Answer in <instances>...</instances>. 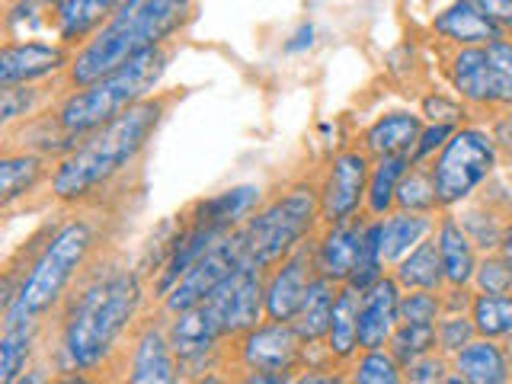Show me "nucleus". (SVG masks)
I'll use <instances>...</instances> for the list:
<instances>
[{
    "mask_svg": "<svg viewBox=\"0 0 512 384\" xmlns=\"http://www.w3.org/2000/svg\"><path fill=\"white\" fill-rule=\"evenodd\" d=\"M509 26H512V23H509Z\"/></svg>",
    "mask_w": 512,
    "mask_h": 384,
    "instance_id": "de8ad7c7",
    "label": "nucleus"
},
{
    "mask_svg": "<svg viewBox=\"0 0 512 384\" xmlns=\"http://www.w3.org/2000/svg\"><path fill=\"white\" fill-rule=\"evenodd\" d=\"M39 96V90H32V87H4V93H0V112H4V122H13L20 112H26L32 106V100Z\"/></svg>",
    "mask_w": 512,
    "mask_h": 384,
    "instance_id": "ea45409f",
    "label": "nucleus"
},
{
    "mask_svg": "<svg viewBox=\"0 0 512 384\" xmlns=\"http://www.w3.org/2000/svg\"><path fill=\"white\" fill-rule=\"evenodd\" d=\"M400 372H404V365L394 359V352L365 349V356L356 362V368H352V381H362V384H394V381H400Z\"/></svg>",
    "mask_w": 512,
    "mask_h": 384,
    "instance_id": "f704fd0d",
    "label": "nucleus"
},
{
    "mask_svg": "<svg viewBox=\"0 0 512 384\" xmlns=\"http://www.w3.org/2000/svg\"><path fill=\"white\" fill-rule=\"evenodd\" d=\"M68 64L64 48H52L42 42H23V45H4V55H0V87H16V84H29V80H39L61 71Z\"/></svg>",
    "mask_w": 512,
    "mask_h": 384,
    "instance_id": "dca6fc26",
    "label": "nucleus"
},
{
    "mask_svg": "<svg viewBox=\"0 0 512 384\" xmlns=\"http://www.w3.org/2000/svg\"><path fill=\"white\" fill-rule=\"evenodd\" d=\"M436 330H439V346H442L445 352H458V349H464V346H468V343L474 340V333H477L474 317L468 320V317H461V314L445 317Z\"/></svg>",
    "mask_w": 512,
    "mask_h": 384,
    "instance_id": "4c0bfd02",
    "label": "nucleus"
},
{
    "mask_svg": "<svg viewBox=\"0 0 512 384\" xmlns=\"http://www.w3.org/2000/svg\"><path fill=\"white\" fill-rule=\"evenodd\" d=\"M474 282L480 292H512V266L503 260H484L474 269Z\"/></svg>",
    "mask_w": 512,
    "mask_h": 384,
    "instance_id": "58836bf2",
    "label": "nucleus"
},
{
    "mask_svg": "<svg viewBox=\"0 0 512 384\" xmlns=\"http://www.w3.org/2000/svg\"><path fill=\"white\" fill-rule=\"evenodd\" d=\"M439 253H442V266H445V279L452 282L455 288H464L474 279V240L468 237V231L461 228L455 218H445L439 224Z\"/></svg>",
    "mask_w": 512,
    "mask_h": 384,
    "instance_id": "b1692460",
    "label": "nucleus"
},
{
    "mask_svg": "<svg viewBox=\"0 0 512 384\" xmlns=\"http://www.w3.org/2000/svg\"><path fill=\"white\" fill-rule=\"evenodd\" d=\"M365 228L368 224H362L359 218L327 224V234L320 237V244L314 247L320 276H327L340 285L352 276V269H356V260H359V250H362Z\"/></svg>",
    "mask_w": 512,
    "mask_h": 384,
    "instance_id": "2eb2a0df",
    "label": "nucleus"
},
{
    "mask_svg": "<svg viewBox=\"0 0 512 384\" xmlns=\"http://www.w3.org/2000/svg\"><path fill=\"white\" fill-rule=\"evenodd\" d=\"M180 378V359L170 346V336H164L157 327H148L135 343L132 368H128V381L135 384H167Z\"/></svg>",
    "mask_w": 512,
    "mask_h": 384,
    "instance_id": "f3484780",
    "label": "nucleus"
},
{
    "mask_svg": "<svg viewBox=\"0 0 512 384\" xmlns=\"http://www.w3.org/2000/svg\"><path fill=\"white\" fill-rule=\"evenodd\" d=\"M496 164L493 138L477 128H461L442 144V154L432 167L439 205H458L487 180Z\"/></svg>",
    "mask_w": 512,
    "mask_h": 384,
    "instance_id": "0eeeda50",
    "label": "nucleus"
},
{
    "mask_svg": "<svg viewBox=\"0 0 512 384\" xmlns=\"http://www.w3.org/2000/svg\"><path fill=\"white\" fill-rule=\"evenodd\" d=\"M410 167H413V154L378 157V167L372 176H368V192H365L368 212H372L375 218L388 215V208L394 205V196H397V186L407 176Z\"/></svg>",
    "mask_w": 512,
    "mask_h": 384,
    "instance_id": "bb28decb",
    "label": "nucleus"
},
{
    "mask_svg": "<svg viewBox=\"0 0 512 384\" xmlns=\"http://www.w3.org/2000/svg\"><path fill=\"white\" fill-rule=\"evenodd\" d=\"M42 173H45V157H36V154L4 157V164H0V192H4V205L26 196V192L42 180Z\"/></svg>",
    "mask_w": 512,
    "mask_h": 384,
    "instance_id": "c756f323",
    "label": "nucleus"
},
{
    "mask_svg": "<svg viewBox=\"0 0 512 384\" xmlns=\"http://www.w3.org/2000/svg\"><path fill=\"white\" fill-rule=\"evenodd\" d=\"M240 266H244V244H240V228H234L231 234H224L199 263H192L183 272L180 282L164 295V308L170 314L196 308V304H202Z\"/></svg>",
    "mask_w": 512,
    "mask_h": 384,
    "instance_id": "6e6552de",
    "label": "nucleus"
},
{
    "mask_svg": "<svg viewBox=\"0 0 512 384\" xmlns=\"http://www.w3.org/2000/svg\"><path fill=\"white\" fill-rule=\"evenodd\" d=\"M404 288H439L445 279V266H442V253L436 240H420L410 256L397 263V276Z\"/></svg>",
    "mask_w": 512,
    "mask_h": 384,
    "instance_id": "cd10ccee",
    "label": "nucleus"
},
{
    "mask_svg": "<svg viewBox=\"0 0 512 384\" xmlns=\"http://www.w3.org/2000/svg\"><path fill=\"white\" fill-rule=\"evenodd\" d=\"M317 279V256L314 247L298 244L266 282V317L269 320H292L301 308V298L308 285Z\"/></svg>",
    "mask_w": 512,
    "mask_h": 384,
    "instance_id": "f8f14e48",
    "label": "nucleus"
},
{
    "mask_svg": "<svg viewBox=\"0 0 512 384\" xmlns=\"http://www.w3.org/2000/svg\"><path fill=\"white\" fill-rule=\"evenodd\" d=\"M432 228L429 212H397L381 218V253L384 263H400L404 256L420 244Z\"/></svg>",
    "mask_w": 512,
    "mask_h": 384,
    "instance_id": "393cba45",
    "label": "nucleus"
},
{
    "mask_svg": "<svg viewBox=\"0 0 512 384\" xmlns=\"http://www.w3.org/2000/svg\"><path fill=\"white\" fill-rule=\"evenodd\" d=\"M400 304V282L381 276L372 288L362 292L359 304V349H384L391 343V333L397 330Z\"/></svg>",
    "mask_w": 512,
    "mask_h": 384,
    "instance_id": "4468645a",
    "label": "nucleus"
},
{
    "mask_svg": "<svg viewBox=\"0 0 512 384\" xmlns=\"http://www.w3.org/2000/svg\"><path fill=\"white\" fill-rule=\"evenodd\" d=\"M192 16V0H122L68 64L74 87H90L132 58L167 45Z\"/></svg>",
    "mask_w": 512,
    "mask_h": 384,
    "instance_id": "f03ea898",
    "label": "nucleus"
},
{
    "mask_svg": "<svg viewBox=\"0 0 512 384\" xmlns=\"http://www.w3.org/2000/svg\"><path fill=\"white\" fill-rule=\"evenodd\" d=\"M455 368L461 372L464 381L471 384H500L509 381V362L506 352L490 343V336L484 340H471L464 349L455 352Z\"/></svg>",
    "mask_w": 512,
    "mask_h": 384,
    "instance_id": "5701e85b",
    "label": "nucleus"
},
{
    "mask_svg": "<svg viewBox=\"0 0 512 384\" xmlns=\"http://www.w3.org/2000/svg\"><path fill=\"white\" fill-rule=\"evenodd\" d=\"M221 317L228 336H244L247 330L260 327V317L266 314V282L263 269L256 266H240L231 272L212 295L205 298Z\"/></svg>",
    "mask_w": 512,
    "mask_h": 384,
    "instance_id": "1a4fd4ad",
    "label": "nucleus"
},
{
    "mask_svg": "<svg viewBox=\"0 0 512 384\" xmlns=\"http://www.w3.org/2000/svg\"><path fill=\"white\" fill-rule=\"evenodd\" d=\"M32 352V324L4 327V340H0V381L13 384L20 381V372L29 362Z\"/></svg>",
    "mask_w": 512,
    "mask_h": 384,
    "instance_id": "473e14b6",
    "label": "nucleus"
},
{
    "mask_svg": "<svg viewBox=\"0 0 512 384\" xmlns=\"http://www.w3.org/2000/svg\"><path fill=\"white\" fill-rule=\"evenodd\" d=\"M448 135H452V125L432 122L426 132H420V141H416V148H413V164H420V160H426L436 148H442V144L448 141Z\"/></svg>",
    "mask_w": 512,
    "mask_h": 384,
    "instance_id": "79ce46f5",
    "label": "nucleus"
},
{
    "mask_svg": "<svg viewBox=\"0 0 512 384\" xmlns=\"http://www.w3.org/2000/svg\"><path fill=\"white\" fill-rule=\"evenodd\" d=\"M452 77H455V87L461 90L464 100H471V103H496L487 48H480V45L464 48V52L452 64Z\"/></svg>",
    "mask_w": 512,
    "mask_h": 384,
    "instance_id": "a878e982",
    "label": "nucleus"
},
{
    "mask_svg": "<svg viewBox=\"0 0 512 384\" xmlns=\"http://www.w3.org/2000/svg\"><path fill=\"white\" fill-rule=\"evenodd\" d=\"M423 125L410 112H391V116L378 119L365 132V154L388 157V154H410L420 141Z\"/></svg>",
    "mask_w": 512,
    "mask_h": 384,
    "instance_id": "412c9836",
    "label": "nucleus"
},
{
    "mask_svg": "<svg viewBox=\"0 0 512 384\" xmlns=\"http://www.w3.org/2000/svg\"><path fill=\"white\" fill-rule=\"evenodd\" d=\"M336 295H340V282H333V279L317 272V279L308 285V292H304V298H301L298 314L292 317V327L298 330V336L308 346H314L320 336H327Z\"/></svg>",
    "mask_w": 512,
    "mask_h": 384,
    "instance_id": "6ab92c4d",
    "label": "nucleus"
},
{
    "mask_svg": "<svg viewBox=\"0 0 512 384\" xmlns=\"http://www.w3.org/2000/svg\"><path fill=\"white\" fill-rule=\"evenodd\" d=\"M167 64H170V48L160 45L122 64L119 71L106 74L103 80H96V84L77 87V93H71L68 100L58 106L55 128L68 141L96 132V128L106 125L109 119L122 116L128 106L141 103L144 96L157 87V80L164 77Z\"/></svg>",
    "mask_w": 512,
    "mask_h": 384,
    "instance_id": "20e7f679",
    "label": "nucleus"
},
{
    "mask_svg": "<svg viewBox=\"0 0 512 384\" xmlns=\"http://www.w3.org/2000/svg\"><path fill=\"white\" fill-rule=\"evenodd\" d=\"M170 346L176 352L180 365H196L205 362V356L218 346V340L228 336L221 317L215 314V308L208 301L196 304V308H186L180 314H173V324L167 330Z\"/></svg>",
    "mask_w": 512,
    "mask_h": 384,
    "instance_id": "ddd939ff",
    "label": "nucleus"
},
{
    "mask_svg": "<svg viewBox=\"0 0 512 384\" xmlns=\"http://www.w3.org/2000/svg\"><path fill=\"white\" fill-rule=\"evenodd\" d=\"M96 244L93 224L84 218H71L68 224L48 237V244L39 250V256L29 266V276H23L20 288L4 311V327L36 324V320L55 308L64 288L74 282V276L84 269L87 256Z\"/></svg>",
    "mask_w": 512,
    "mask_h": 384,
    "instance_id": "39448f33",
    "label": "nucleus"
},
{
    "mask_svg": "<svg viewBox=\"0 0 512 384\" xmlns=\"http://www.w3.org/2000/svg\"><path fill=\"white\" fill-rule=\"evenodd\" d=\"M141 304V282L135 272H109L80 292L61 330V359L68 368H90L103 365L116 346L119 336L128 330L132 317Z\"/></svg>",
    "mask_w": 512,
    "mask_h": 384,
    "instance_id": "7ed1b4c3",
    "label": "nucleus"
},
{
    "mask_svg": "<svg viewBox=\"0 0 512 384\" xmlns=\"http://www.w3.org/2000/svg\"><path fill=\"white\" fill-rule=\"evenodd\" d=\"M423 112L432 122H442V125H455L461 119V106L445 100V96H429V100L423 103Z\"/></svg>",
    "mask_w": 512,
    "mask_h": 384,
    "instance_id": "37998d69",
    "label": "nucleus"
},
{
    "mask_svg": "<svg viewBox=\"0 0 512 384\" xmlns=\"http://www.w3.org/2000/svg\"><path fill=\"white\" fill-rule=\"evenodd\" d=\"M119 4L122 0H61L52 13V20L64 42H80L93 36V32L119 10Z\"/></svg>",
    "mask_w": 512,
    "mask_h": 384,
    "instance_id": "aec40b11",
    "label": "nucleus"
},
{
    "mask_svg": "<svg viewBox=\"0 0 512 384\" xmlns=\"http://www.w3.org/2000/svg\"><path fill=\"white\" fill-rule=\"evenodd\" d=\"M394 202L404 208V212H432V208L439 205L436 180H432V173L420 170V164H413L404 180H400Z\"/></svg>",
    "mask_w": 512,
    "mask_h": 384,
    "instance_id": "72a5a7b5",
    "label": "nucleus"
},
{
    "mask_svg": "<svg viewBox=\"0 0 512 384\" xmlns=\"http://www.w3.org/2000/svg\"><path fill=\"white\" fill-rule=\"evenodd\" d=\"M474 4L484 10L490 20H496V23H512V0H474Z\"/></svg>",
    "mask_w": 512,
    "mask_h": 384,
    "instance_id": "c03bdc74",
    "label": "nucleus"
},
{
    "mask_svg": "<svg viewBox=\"0 0 512 384\" xmlns=\"http://www.w3.org/2000/svg\"><path fill=\"white\" fill-rule=\"evenodd\" d=\"M381 269H384V253H381V221H372L365 228L362 237V250H359V260L352 276L346 279V285H352L356 292H365L381 279Z\"/></svg>",
    "mask_w": 512,
    "mask_h": 384,
    "instance_id": "2f4dec72",
    "label": "nucleus"
},
{
    "mask_svg": "<svg viewBox=\"0 0 512 384\" xmlns=\"http://www.w3.org/2000/svg\"><path fill=\"white\" fill-rule=\"evenodd\" d=\"M442 301L432 295V288H413L410 295H400L397 317L400 324H436Z\"/></svg>",
    "mask_w": 512,
    "mask_h": 384,
    "instance_id": "c9c22d12",
    "label": "nucleus"
},
{
    "mask_svg": "<svg viewBox=\"0 0 512 384\" xmlns=\"http://www.w3.org/2000/svg\"><path fill=\"white\" fill-rule=\"evenodd\" d=\"M404 372H407V381H413V384H432V381H445L448 378L445 375V362L432 356V352H426L423 359L410 362Z\"/></svg>",
    "mask_w": 512,
    "mask_h": 384,
    "instance_id": "a19ab883",
    "label": "nucleus"
},
{
    "mask_svg": "<svg viewBox=\"0 0 512 384\" xmlns=\"http://www.w3.org/2000/svg\"><path fill=\"white\" fill-rule=\"evenodd\" d=\"M436 32L464 45H490L496 39H503V26L490 20L474 0H458L442 16H436Z\"/></svg>",
    "mask_w": 512,
    "mask_h": 384,
    "instance_id": "a211bd4d",
    "label": "nucleus"
},
{
    "mask_svg": "<svg viewBox=\"0 0 512 384\" xmlns=\"http://www.w3.org/2000/svg\"><path fill=\"white\" fill-rule=\"evenodd\" d=\"M471 317L480 336H512V295L509 292H480L471 301Z\"/></svg>",
    "mask_w": 512,
    "mask_h": 384,
    "instance_id": "c85d7f7f",
    "label": "nucleus"
},
{
    "mask_svg": "<svg viewBox=\"0 0 512 384\" xmlns=\"http://www.w3.org/2000/svg\"><path fill=\"white\" fill-rule=\"evenodd\" d=\"M365 192H368V157L362 151L336 154L327 180L320 186V218L327 224L356 218Z\"/></svg>",
    "mask_w": 512,
    "mask_h": 384,
    "instance_id": "9b49d317",
    "label": "nucleus"
},
{
    "mask_svg": "<svg viewBox=\"0 0 512 384\" xmlns=\"http://www.w3.org/2000/svg\"><path fill=\"white\" fill-rule=\"evenodd\" d=\"M170 96H144L141 103L128 106L122 116L109 119L96 132L84 135V144H77L58 160L52 176V192L61 202L87 199L90 192L106 186L112 176L132 167L148 148V141L164 122L170 109Z\"/></svg>",
    "mask_w": 512,
    "mask_h": 384,
    "instance_id": "f257e3e1",
    "label": "nucleus"
},
{
    "mask_svg": "<svg viewBox=\"0 0 512 384\" xmlns=\"http://www.w3.org/2000/svg\"><path fill=\"white\" fill-rule=\"evenodd\" d=\"M311 39H314V29H311V26H301V29H298V36H295V42H288V45H285V52H301V48H308V45H311Z\"/></svg>",
    "mask_w": 512,
    "mask_h": 384,
    "instance_id": "a18cd8bd",
    "label": "nucleus"
},
{
    "mask_svg": "<svg viewBox=\"0 0 512 384\" xmlns=\"http://www.w3.org/2000/svg\"><path fill=\"white\" fill-rule=\"evenodd\" d=\"M439 343V330L436 324H397V330L391 333V352L400 365H410L416 359H423L426 352H432V346Z\"/></svg>",
    "mask_w": 512,
    "mask_h": 384,
    "instance_id": "7c9ffc66",
    "label": "nucleus"
},
{
    "mask_svg": "<svg viewBox=\"0 0 512 384\" xmlns=\"http://www.w3.org/2000/svg\"><path fill=\"white\" fill-rule=\"evenodd\" d=\"M487 58H490L496 103H512V42H506V39L490 42Z\"/></svg>",
    "mask_w": 512,
    "mask_h": 384,
    "instance_id": "e433bc0d",
    "label": "nucleus"
},
{
    "mask_svg": "<svg viewBox=\"0 0 512 384\" xmlns=\"http://www.w3.org/2000/svg\"><path fill=\"white\" fill-rule=\"evenodd\" d=\"M320 215V192L314 186H295L285 196L272 199L263 212L240 224L244 263L256 269L279 266L304 237L311 234Z\"/></svg>",
    "mask_w": 512,
    "mask_h": 384,
    "instance_id": "423d86ee",
    "label": "nucleus"
},
{
    "mask_svg": "<svg viewBox=\"0 0 512 384\" xmlns=\"http://www.w3.org/2000/svg\"><path fill=\"white\" fill-rule=\"evenodd\" d=\"M359 304L362 292H356L352 285H340V295L333 304L330 330H327V349L333 359H352L359 349Z\"/></svg>",
    "mask_w": 512,
    "mask_h": 384,
    "instance_id": "4be33fe9",
    "label": "nucleus"
},
{
    "mask_svg": "<svg viewBox=\"0 0 512 384\" xmlns=\"http://www.w3.org/2000/svg\"><path fill=\"white\" fill-rule=\"evenodd\" d=\"M500 256L512 266V228L503 231V240H500Z\"/></svg>",
    "mask_w": 512,
    "mask_h": 384,
    "instance_id": "49530a36",
    "label": "nucleus"
},
{
    "mask_svg": "<svg viewBox=\"0 0 512 384\" xmlns=\"http://www.w3.org/2000/svg\"><path fill=\"white\" fill-rule=\"evenodd\" d=\"M304 343L292 320H272L266 327H253L240 336V362L247 372H276L288 375L301 362Z\"/></svg>",
    "mask_w": 512,
    "mask_h": 384,
    "instance_id": "9d476101",
    "label": "nucleus"
}]
</instances>
